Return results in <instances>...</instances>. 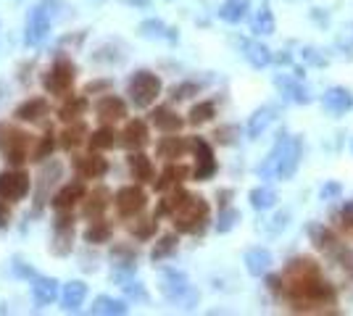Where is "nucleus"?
Masks as SVG:
<instances>
[{"label": "nucleus", "instance_id": "nucleus-1", "mask_svg": "<svg viewBox=\"0 0 353 316\" xmlns=\"http://www.w3.org/2000/svg\"><path fill=\"white\" fill-rule=\"evenodd\" d=\"M288 287L285 295L293 306V311H324L327 306H335V287L322 280L319 266L314 258H293L285 269Z\"/></svg>", "mask_w": 353, "mask_h": 316}, {"label": "nucleus", "instance_id": "nucleus-2", "mask_svg": "<svg viewBox=\"0 0 353 316\" xmlns=\"http://www.w3.org/2000/svg\"><path fill=\"white\" fill-rule=\"evenodd\" d=\"M309 238L316 245V251H322L324 256H330L338 266H343L353 277V251L332 229H327L324 224H309Z\"/></svg>", "mask_w": 353, "mask_h": 316}, {"label": "nucleus", "instance_id": "nucleus-3", "mask_svg": "<svg viewBox=\"0 0 353 316\" xmlns=\"http://www.w3.org/2000/svg\"><path fill=\"white\" fill-rule=\"evenodd\" d=\"M174 229L182 235H201L208 222V203L201 196H188V200L172 213Z\"/></svg>", "mask_w": 353, "mask_h": 316}, {"label": "nucleus", "instance_id": "nucleus-4", "mask_svg": "<svg viewBox=\"0 0 353 316\" xmlns=\"http://www.w3.org/2000/svg\"><path fill=\"white\" fill-rule=\"evenodd\" d=\"M161 293L169 303H176L182 308H195L198 303V290L190 285V280L176 269H163L161 271Z\"/></svg>", "mask_w": 353, "mask_h": 316}, {"label": "nucleus", "instance_id": "nucleus-5", "mask_svg": "<svg viewBox=\"0 0 353 316\" xmlns=\"http://www.w3.org/2000/svg\"><path fill=\"white\" fill-rule=\"evenodd\" d=\"M32 135L16 129L14 124L0 121V153L6 156V161L11 166H21L30 156Z\"/></svg>", "mask_w": 353, "mask_h": 316}, {"label": "nucleus", "instance_id": "nucleus-6", "mask_svg": "<svg viewBox=\"0 0 353 316\" xmlns=\"http://www.w3.org/2000/svg\"><path fill=\"white\" fill-rule=\"evenodd\" d=\"M74 79H77V66L72 63V59L66 56H56V61L50 63V69L43 74V87L48 95H69L74 87Z\"/></svg>", "mask_w": 353, "mask_h": 316}, {"label": "nucleus", "instance_id": "nucleus-7", "mask_svg": "<svg viewBox=\"0 0 353 316\" xmlns=\"http://www.w3.org/2000/svg\"><path fill=\"white\" fill-rule=\"evenodd\" d=\"M161 79L153 74V72H145V69H140V72H134L130 76V85H127V95H130V101H132L134 108H148V105L156 103V98L161 95Z\"/></svg>", "mask_w": 353, "mask_h": 316}, {"label": "nucleus", "instance_id": "nucleus-8", "mask_svg": "<svg viewBox=\"0 0 353 316\" xmlns=\"http://www.w3.org/2000/svg\"><path fill=\"white\" fill-rule=\"evenodd\" d=\"M50 24H53V16H50V8L45 6L43 0L37 6H32L30 14H27V30H24V45L27 48H37L43 45L50 34Z\"/></svg>", "mask_w": 353, "mask_h": 316}, {"label": "nucleus", "instance_id": "nucleus-9", "mask_svg": "<svg viewBox=\"0 0 353 316\" xmlns=\"http://www.w3.org/2000/svg\"><path fill=\"white\" fill-rule=\"evenodd\" d=\"M30 190H32V180L21 166H14L8 171H0V200L19 203V200H24V198L30 196Z\"/></svg>", "mask_w": 353, "mask_h": 316}, {"label": "nucleus", "instance_id": "nucleus-10", "mask_svg": "<svg viewBox=\"0 0 353 316\" xmlns=\"http://www.w3.org/2000/svg\"><path fill=\"white\" fill-rule=\"evenodd\" d=\"M114 206H117V213L121 219H132L140 211L148 206V196L140 185H124L119 187L117 196H114Z\"/></svg>", "mask_w": 353, "mask_h": 316}, {"label": "nucleus", "instance_id": "nucleus-11", "mask_svg": "<svg viewBox=\"0 0 353 316\" xmlns=\"http://www.w3.org/2000/svg\"><path fill=\"white\" fill-rule=\"evenodd\" d=\"M63 177V164L61 161H43L40 164V185H37V193H34V209L40 211L50 200V190L59 185V180Z\"/></svg>", "mask_w": 353, "mask_h": 316}, {"label": "nucleus", "instance_id": "nucleus-12", "mask_svg": "<svg viewBox=\"0 0 353 316\" xmlns=\"http://www.w3.org/2000/svg\"><path fill=\"white\" fill-rule=\"evenodd\" d=\"M190 148L195 153V171H192V177L198 182H206L211 180L214 174H216V161H214V151H211V145H208L203 137H192L190 140Z\"/></svg>", "mask_w": 353, "mask_h": 316}, {"label": "nucleus", "instance_id": "nucleus-13", "mask_svg": "<svg viewBox=\"0 0 353 316\" xmlns=\"http://www.w3.org/2000/svg\"><path fill=\"white\" fill-rule=\"evenodd\" d=\"M301 153H303V143L301 137H285V148H282V158L277 166V180H290L295 169L301 164Z\"/></svg>", "mask_w": 353, "mask_h": 316}, {"label": "nucleus", "instance_id": "nucleus-14", "mask_svg": "<svg viewBox=\"0 0 353 316\" xmlns=\"http://www.w3.org/2000/svg\"><path fill=\"white\" fill-rule=\"evenodd\" d=\"M74 171L79 180H101L108 171V161L103 156H98V151L88 153V156H77L74 158Z\"/></svg>", "mask_w": 353, "mask_h": 316}, {"label": "nucleus", "instance_id": "nucleus-15", "mask_svg": "<svg viewBox=\"0 0 353 316\" xmlns=\"http://www.w3.org/2000/svg\"><path fill=\"white\" fill-rule=\"evenodd\" d=\"M72 242H74V219L69 213H63L56 219V235H53V245H50V251H53V256H69L72 253Z\"/></svg>", "mask_w": 353, "mask_h": 316}, {"label": "nucleus", "instance_id": "nucleus-16", "mask_svg": "<svg viewBox=\"0 0 353 316\" xmlns=\"http://www.w3.org/2000/svg\"><path fill=\"white\" fill-rule=\"evenodd\" d=\"M148 140H150V135H148V124L143 119H130L127 127L121 129V145L127 151H143Z\"/></svg>", "mask_w": 353, "mask_h": 316}, {"label": "nucleus", "instance_id": "nucleus-17", "mask_svg": "<svg viewBox=\"0 0 353 316\" xmlns=\"http://www.w3.org/2000/svg\"><path fill=\"white\" fill-rule=\"evenodd\" d=\"M85 193H88V190H85V182H69V185H63V187H59V190L53 193L50 203H53L56 211H69L85 198Z\"/></svg>", "mask_w": 353, "mask_h": 316}, {"label": "nucleus", "instance_id": "nucleus-18", "mask_svg": "<svg viewBox=\"0 0 353 316\" xmlns=\"http://www.w3.org/2000/svg\"><path fill=\"white\" fill-rule=\"evenodd\" d=\"M59 298V280H53V277H34L32 280V301L37 308H45V306H50V303Z\"/></svg>", "mask_w": 353, "mask_h": 316}, {"label": "nucleus", "instance_id": "nucleus-19", "mask_svg": "<svg viewBox=\"0 0 353 316\" xmlns=\"http://www.w3.org/2000/svg\"><path fill=\"white\" fill-rule=\"evenodd\" d=\"M82 200H85L82 203V216L85 219H101L108 209V203H111V193H108V187H95V190L85 193Z\"/></svg>", "mask_w": 353, "mask_h": 316}, {"label": "nucleus", "instance_id": "nucleus-20", "mask_svg": "<svg viewBox=\"0 0 353 316\" xmlns=\"http://www.w3.org/2000/svg\"><path fill=\"white\" fill-rule=\"evenodd\" d=\"M95 114L103 124H111V121H121L127 116V103L119 98V95H103L98 103H95Z\"/></svg>", "mask_w": 353, "mask_h": 316}, {"label": "nucleus", "instance_id": "nucleus-21", "mask_svg": "<svg viewBox=\"0 0 353 316\" xmlns=\"http://www.w3.org/2000/svg\"><path fill=\"white\" fill-rule=\"evenodd\" d=\"M48 114H50V103H48L45 98H30V101H24V103L16 105V111H14L16 119L30 121V124H34V121H43Z\"/></svg>", "mask_w": 353, "mask_h": 316}, {"label": "nucleus", "instance_id": "nucleus-22", "mask_svg": "<svg viewBox=\"0 0 353 316\" xmlns=\"http://www.w3.org/2000/svg\"><path fill=\"white\" fill-rule=\"evenodd\" d=\"M188 151H190V143H188L185 137H176L174 132H169V137H161L159 145H156V156H159V158H166V161L182 158Z\"/></svg>", "mask_w": 353, "mask_h": 316}, {"label": "nucleus", "instance_id": "nucleus-23", "mask_svg": "<svg viewBox=\"0 0 353 316\" xmlns=\"http://www.w3.org/2000/svg\"><path fill=\"white\" fill-rule=\"evenodd\" d=\"M322 103L330 114L340 116V114H345V111L353 108V95H351V90H345V87H330V90L324 92Z\"/></svg>", "mask_w": 353, "mask_h": 316}, {"label": "nucleus", "instance_id": "nucleus-24", "mask_svg": "<svg viewBox=\"0 0 353 316\" xmlns=\"http://www.w3.org/2000/svg\"><path fill=\"white\" fill-rule=\"evenodd\" d=\"M274 85L282 90V95L293 103H311V92L306 85H301L298 79H290V76H274Z\"/></svg>", "mask_w": 353, "mask_h": 316}, {"label": "nucleus", "instance_id": "nucleus-25", "mask_svg": "<svg viewBox=\"0 0 353 316\" xmlns=\"http://www.w3.org/2000/svg\"><path fill=\"white\" fill-rule=\"evenodd\" d=\"M150 121H153V127H159L161 132H179L182 127H185V119L174 114L169 105H161V108H153V114H150Z\"/></svg>", "mask_w": 353, "mask_h": 316}, {"label": "nucleus", "instance_id": "nucleus-26", "mask_svg": "<svg viewBox=\"0 0 353 316\" xmlns=\"http://www.w3.org/2000/svg\"><path fill=\"white\" fill-rule=\"evenodd\" d=\"M243 56L248 61L253 69H264L272 63V50L264 45V43H259V40H243Z\"/></svg>", "mask_w": 353, "mask_h": 316}, {"label": "nucleus", "instance_id": "nucleus-27", "mask_svg": "<svg viewBox=\"0 0 353 316\" xmlns=\"http://www.w3.org/2000/svg\"><path fill=\"white\" fill-rule=\"evenodd\" d=\"M127 166H130L132 180H137L140 185H145V182L153 180V164H150V158H148L145 153L132 151L127 156Z\"/></svg>", "mask_w": 353, "mask_h": 316}, {"label": "nucleus", "instance_id": "nucleus-28", "mask_svg": "<svg viewBox=\"0 0 353 316\" xmlns=\"http://www.w3.org/2000/svg\"><path fill=\"white\" fill-rule=\"evenodd\" d=\"M85 295H88V285L79 282V280H72L63 285V293H61V306L66 311H77L82 303H85Z\"/></svg>", "mask_w": 353, "mask_h": 316}, {"label": "nucleus", "instance_id": "nucleus-29", "mask_svg": "<svg viewBox=\"0 0 353 316\" xmlns=\"http://www.w3.org/2000/svg\"><path fill=\"white\" fill-rule=\"evenodd\" d=\"M188 174H190V169H188V166H182V164H169V166H166V169L161 171V177H159V180L153 182V187H156L159 193H166L169 187H176V185H179V182L185 180Z\"/></svg>", "mask_w": 353, "mask_h": 316}, {"label": "nucleus", "instance_id": "nucleus-30", "mask_svg": "<svg viewBox=\"0 0 353 316\" xmlns=\"http://www.w3.org/2000/svg\"><path fill=\"white\" fill-rule=\"evenodd\" d=\"M140 34L148 37V40H169V43H176V30L166 27L161 19H145L140 24Z\"/></svg>", "mask_w": 353, "mask_h": 316}, {"label": "nucleus", "instance_id": "nucleus-31", "mask_svg": "<svg viewBox=\"0 0 353 316\" xmlns=\"http://www.w3.org/2000/svg\"><path fill=\"white\" fill-rule=\"evenodd\" d=\"M88 111V95H69L59 108V119L61 121H77L79 116H85Z\"/></svg>", "mask_w": 353, "mask_h": 316}, {"label": "nucleus", "instance_id": "nucleus-32", "mask_svg": "<svg viewBox=\"0 0 353 316\" xmlns=\"http://www.w3.org/2000/svg\"><path fill=\"white\" fill-rule=\"evenodd\" d=\"M269 266H272V253H269L266 248H250L248 253H245V269H248V274H253V277L266 274Z\"/></svg>", "mask_w": 353, "mask_h": 316}, {"label": "nucleus", "instance_id": "nucleus-33", "mask_svg": "<svg viewBox=\"0 0 353 316\" xmlns=\"http://www.w3.org/2000/svg\"><path fill=\"white\" fill-rule=\"evenodd\" d=\"M130 311V306L124 301H117V298H111V295H98L92 306H90V314L101 316V314H108V316H124Z\"/></svg>", "mask_w": 353, "mask_h": 316}, {"label": "nucleus", "instance_id": "nucleus-34", "mask_svg": "<svg viewBox=\"0 0 353 316\" xmlns=\"http://www.w3.org/2000/svg\"><path fill=\"white\" fill-rule=\"evenodd\" d=\"M85 137H88V127L82 124V121H69V127L61 132V148L63 151H74V148H79L82 143H85Z\"/></svg>", "mask_w": 353, "mask_h": 316}, {"label": "nucleus", "instance_id": "nucleus-35", "mask_svg": "<svg viewBox=\"0 0 353 316\" xmlns=\"http://www.w3.org/2000/svg\"><path fill=\"white\" fill-rule=\"evenodd\" d=\"M285 137H288V135H280V137H277V143H274V148L269 151L266 161L261 166H259V169H256L261 180H272V177H277V166H280L282 148H285Z\"/></svg>", "mask_w": 353, "mask_h": 316}, {"label": "nucleus", "instance_id": "nucleus-36", "mask_svg": "<svg viewBox=\"0 0 353 316\" xmlns=\"http://www.w3.org/2000/svg\"><path fill=\"white\" fill-rule=\"evenodd\" d=\"M274 114H277V108H274V105H264V108L253 111V116H250V121H248V137L250 140H256V137L264 132L266 127L272 124V119H274Z\"/></svg>", "mask_w": 353, "mask_h": 316}, {"label": "nucleus", "instance_id": "nucleus-37", "mask_svg": "<svg viewBox=\"0 0 353 316\" xmlns=\"http://www.w3.org/2000/svg\"><path fill=\"white\" fill-rule=\"evenodd\" d=\"M248 8H250V0H224L219 8V19L221 21H230V24H237V21L245 19Z\"/></svg>", "mask_w": 353, "mask_h": 316}, {"label": "nucleus", "instance_id": "nucleus-38", "mask_svg": "<svg viewBox=\"0 0 353 316\" xmlns=\"http://www.w3.org/2000/svg\"><path fill=\"white\" fill-rule=\"evenodd\" d=\"M111 235H114V227L108 224L103 216L101 219H92V224L85 229V240L90 245H103V242L111 240Z\"/></svg>", "mask_w": 353, "mask_h": 316}, {"label": "nucleus", "instance_id": "nucleus-39", "mask_svg": "<svg viewBox=\"0 0 353 316\" xmlns=\"http://www.w3.org/2000/svg\"><path fill=\"white\" fill-rule=\"evenodd\" d=\"M188 196H190V193H188V190H182V187L176 185L174 190H172V193L159 203V209H156V219H159V216H172V213H174L185 200H188Z\"/></svg>", "mask_w": 353, "mask_h": 316}, {"label": "nucleus", "instance_id": "nucleus-40", "mask_svg": "<svg viewBox=\"0 0 353 316\" xmlns=\"http://www.w3.org/2000/svg\"><path fill=\"white\" fill-rule=\"evenodd\" d=\"M90 151H111L114 145H117V132L111 129V127H101V129H95L88 140Z\"/></svg>", "mask_w": 353, "mask_h": 316}, {"label": "nucleus", "instance_id": "nucleus-41", "mask_svg": "<svg viewBox=\"0 0 353 316\" xmlns=\"http://www.w3.org/2000/svg\"><path fill=\"white\" fill-rule=\"evenodd\" d=\"M248 200L256 211H269V209H274V203H277V193H274L272 187H253Z\"/></svg>", "mask_w": 353, "mask_h": 316}, {"label": "nucleus", "instance_id": "nucleus-42", "mask_svg": "<svg viewBox=\"0 0 353 316\" xmlns=\"http://www.w3.org/2000/svg\"><path fill=\"white\" fill-rule=\"evenodd\" d=\"M250 30L256 32V34H274V14H272L269 6H261L256 11L253 21H250Z\"/></svg>", "mask_w": 353, "mask_h": 316}, {"label": "nucleus", "instance_id": "nucleus-43", "mask_svg": "<svg viewBox=\"0 0 353 316\" xmlns=\"http://www.w3.org/2000/svg\"><path fill=\"white\" fill-rule=\"evenodd\" d=\"M216 116V105L211 103V101H203V103L192 105L190 108V124L192 127H198V124H206V121H211Z\"/></svg>", "mask_w": 353, "mask_h": 316}, {"label": "nucleus", "instance_id": "nucleus-44", "mask_svg": "<svg viewBox=\"0 0 353 316\" xmlns=\"http://www.w3.org/2000/svg\"><path fill=\"white\" fill-rule=\"evenodd\" d=\"M53 151H56V137H53V132H48V135L34 145L32 161H34V164H43V161H48V158L53 156Z\"/></svg>", "mask_w": 353, "mask_h": 316}, {"label": "nucleus", "instance_id": "nucleus-45", "mask_svg": "<svg viewBox=\"0 0 353 316\" xmlns=\"http://www.w3.org/2000/svg\"><path fill=\"white\" fill-rule=\"evenodd\" d=\"M176 242H179L176 240V235H163L161 240L156 242V248L150 251V258H153V261H163V258H169L176 251Z\"/></svg>", "mask_w": 353, "mask_h": 316}, {"label": "nucleus", "instance_id": "nucleus-46", "mask_svg": "<svg viewBox=\"0 0 353 316\" xmlns=\"http://www.w3.org/2000/svg\"><path fill=\"white\" fill-rule=\"evenodd\" d=\"M130 232H132L137 240H150L156 232H159V222H156V216L153 219H140V222H134L130 227Z\"/></svg>", "mask_w": 353, "mask_h": 316}, {"label": "nucleus", "instance_id": "nucleus-47", "mask_svg": "<svg viewBox=\"0 0 353 316\" xmlns=\"http://www.w3.org/2000/svg\"><path fill=\"white\" fill-rule=\"evenodd\" d=\"M240 222V211L230 209V206H224V209L219 211V222H216V232L219 235H224V232H230L232 227Z\"/></svg>", "mask_w": 353, "mask_h": 316}, {"label": "nucleus", "instance_id": "nucleus-48", "mask_svg": "<svg viewBox=\"0 0 353 316\" xmlns=\"http://www.w3.org/2000/svg\"><path fill=\"white\" fill-rule=\"evenodd\" d=\"M198 90H201V87H198V82H182V85L172 87V98H174V101H188V98L195 95Z\"/></svg>", "mask_w": 353, "mask_h": 316}, {"label": "nucleus", "instance_id": "nucleus-49", "mask_svg": "<svg viewBox=\"0 0 353 316\" xmlns=\"http://www.w3.org/2000/svg\"><path fill=\"white\" fill-rule=\"evenodd\" d=\"M237 135H240V129H237L235 124H227V127H219V129L214 132V137L219 140L221 145H232Z\"/></svg>", "mask_w": 353, "mask_h": 316}, {"label": "nucleus", "instance_id": "nucleus-50", "mask_svg": "<svg viewBox=\"0 0 353 316\" xmlns=\"http://www.w3.org/2000/svg\"><path fill=\"white\" fill-rule=\"evenodd\" d=\"M8 224H11V203L0 200V232H6Z\"/></svg>", "mask_w": 353, "mask_h": 316}, {"label": "nucleus", "instance_id": "nucleus-51", "mask_svg": "<svg viewBox=\"0 0 353 316\" xmlns=\"http://www.w3.org/2000/svg\"><path fill=\"white\" fill-rule=\"evenodd\" d=\"M14 271L19 274V277H27V280H34V277H37V274H34V269H30V266H27L24 261H19V258L14 261Z\"/></svg>", "mask_w": 353, "mask_h": 316}, {"label": "nucleus", "instance_id": "nucleus-52", "mask_svg": "<svg viewBox=\"0 0 353 316\" xmlns=\"http://www.w3.org/2000/svg\"><path fill=\"white\" fill-rule=\"evenodd\" d=\"M343 193V187H340L338 182H330V185H324L322 187V198L324 200H330V198H338Z\"/></svg>", "mask_w": 353, "mask_h": 316}, {"label": "nucleus", "instance_id": "nucleus-53", "mask_svg": "<svg viewBox=\"0 0 353 316\" xmlns=\"http://www.w3.org/2000/svg\"><path fill=\"white\" fill-rule=\"evenodd\" d=\"M108 87H111V82H108V79H98V82H90L88 87H85V95H92V92L108 90Z\"/></svg>", "mask_w": 353, "mask_h": 316}, {"label": "nucleus", "instance_id": "nucleus-54", "mask_svg": "<svg viewBox=\"0 0 353 316\" xmlns=\"http://www.w3.org/2000/svg\"><path fill=\"white\" fill-rule=\"evenodd\" d=\"M303 59L311 61L314 66H324V63H327V59H322V56H316V50H311V48H306V50H303Z\"/></svg>", "mask_w": 353, "mask_h": 316}]
</instances>
